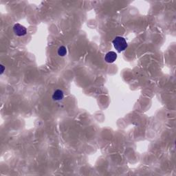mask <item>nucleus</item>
Returning <instances> with one entry per match:
<instances>
[{"label":"nucleus","instance_id":"obj_1","mask_svg":"<svg viewBox=\"0 0 176 176\" xmlns=\"http://www.w3.org/2000/svg\"><path fill=\"white\" fill-rule=\"evenodd\" d=\"M112 43L115 49L119 52H121L122 51L125 50L128 47V44H127L125 39L120 36L115 37L112 41Z\"/></svg>","mask_w":176,"mask_h":176},{"label":"nucleus","instance_id":"obj_2","mask_svg":"<svg viewBox=\"0 0 176 176\" xmlns=\"http://www.w3.org/2000/svg\"><path fill=\"white\" fill-rule=\"evenodd\" d=\"M13 32L18 37H23L27 34V30L24 25L16 24L13 26Z\"/></svg>","mask_w":176,"mask_h":176},{"label":"nucleus","instance_id":"obj_3","mask_svg":"<svg viewBox=\"0 0 176 176\" xmlns=\"http://www.w3.org/2000/svg\"><path fill=\"white\" fill-rule=\"evenodd\" d=\"M117 59V54L113 51H110L107 52L105 57V60L107 63H113Z\"/></svg>","mask_w":176,"mask_h":176},{"label":"nucleus","instance_id":"obj_4","mask_svg":"<svg viewBox=\"0 0 176 176\" xmlns=\"http://www.w3.org/2000/svg\"><path fill=\"white\" fill-rule=\"evenodd\" d=\"M64 98L63 92L61 89L55 90L54 94L52 95V99L54 101H61Z\"/></svg>","mask_w":176,"mask_h":176},{"label":"nucleus","instance_id":"obj_5","mask_svg":"<svg viewBox=\"0 0 176 176\" xmlns=\"http://www.w3.org/2000/svg\"><path fill=\"white\" fill-rule=\"evenodd\" d=\"M58 54L59 55L60 57H64L65 55H66L67 54V49L65 46H61V47L59 48L58 49Z\"/></svg>","mask_w":176,"mask_h":176},{"label":"nucleus","instance_id":"obj_6","mask_svg":"<svg viewBox=\"0 0 176 176\" xmlns=\"http://www.w3.org/2000/svg\"><path fill=\"white\" fill-rule=\"evenodd\" d=\"M1 75L4 73V69H5V67H4L3 65H1Z\"/></svg>","mask_w":176,"mask_h":176}]
</instances>
